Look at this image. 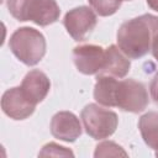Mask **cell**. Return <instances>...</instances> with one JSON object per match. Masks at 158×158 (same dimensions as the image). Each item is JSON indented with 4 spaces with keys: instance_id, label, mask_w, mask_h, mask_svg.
<instances>
[{
    "instance_id": "cell-20",
    "label": "cell",
    "mask_w": 158,
    "mask_h": 158,
    "mask_svg": "<svg viewBox=\"0 0 158 158\" xmlns=\"http://www.w3.org/2000/svg\"><path fill=\"white\" fill-rule=\"evenodd\" d=\"M156 156H157V157H158V151H156Z\"/></svg>"
},
{
    "instance_id": "cell-2",
    "label": "cell",
    "mask_w": 158,
    "mask_h": 158,
    "mask_svg": "<svg viewBox=\"0 0 158 158\" xmlns=\"http://www.w3.org/2000/svg\"><path fill=\"white\" fill-rule=\"evenodd\" d=\"M9 48L20 62L27 67H33L43 59L47 42L41 31L25 26L17 28L10 36Z\"/></svg>"
},
{
    "instance_id": "cell-11",
    "label": "cell",
    "mask_w": 158,
    "mask_h": 158,
    "mask_svg": "<svg viewBox=\"0 0 158 158\" xmlns=\"http://www.w3.org/2000/svg\"><path fill=\"white\" fill-rule=\"evenodd\" d=\"M105 65L100 74H107L117 79L125 78L131 68V62L128 57L116 44H110L107 48H105Z\"/></svg>"
},
{
    "instance_id": "cell-7",
    "label": "cell",
    "mask_w": 158,
    "mask_h": 158,
    "mask_svg": "<svg viewBox=\"0 0 158 158\" xmlns=\"http://www.w3.org/2000/svg\"><path fill=\"white\" fill-rule=\"evenodd\" d=\"M105 59V48L98 44H80L73 49L74 65L85 75L100 74L104 69Z\"/></svg>"
},
{
    "instance_id": "cell-15",
    "label": "cell",
    "mask_w": 158,
    "mask_h": 158,
    "mask_svg": "<svg viewBox=\"0 0 158 158\" xmlns=\"http://www.w3.org/2000/svg\"><path fill=\"white\" fill-rule=\"evenodd\" d=\"M118 156H127V152L117 143L112 141H104L99 143L95 148L94 157H118Z\"/></svg>"
},
{
    "instance_id": "cell-12",
    "label": "cell",
    "mask_w": 158,
    "mask_h": 158,
    "mask_svg": "<svg viewBox=\"0 0 158 158\" xmlns=\"http://www.w3.org/2000/svg\"><path fill=\"white\" fill-rule=\"evenodd\" d=\"M117 84V78L107 74H96V81L94 85V99L98 104L114 107V94Z\"/></svg>"
},
{
    "instance_id": "cell-14",
    "label": "cell",
    "mask_w": 158,
    "mask_h": 158,
    "mask_svg": "<svg viewBox=\"0 0 158 158\" xmlns=\"http://www.w3.org/2000/svg\"><path fill=\"white\" fill-rule=\"evenodd\" d=\"M96 15L107 17L114 15L122 4V0H88Z\"/></svg>"
},
{
    "instance_id": "cell-4",
    "label": "cell",
    "mask_w": 158,
    "mask_h": 158,
    "mask_svg": "<svg viewBox=\"0 0 158 158\" xmlns=\"http://www.w3.org/2000/svg\"><path fill=\"white\" fill-rule=\"evenodd\" d=\"M85 132L94 139H105L114 135L118 125V116L115 111L98 104H88L80 112Z\"/></svg>"
},
{
    "instance_id": "cell-21",
    "label": "cell",
    "mask_w": 158,
    "mask_h": 158,
    "mask_svg": "<svg viewBox=\"0 0 158 158\" xmlns=\"http://www.w3.org/2000/svg\"><path fill=\"white\" fill-rule=\"evenodd\" d=\"M122 1H131V0H122Z\"/></svg>"
},
{
    "instance_id": "cell-13",
    "label": "cell",
    "mask_w": 158,
    "mask_h": 158,
    "mask_svg": "<svg viewBox=\"0 0 158 158\" xmlns=\"http://www.w3.org/2000/svg\"><path fill=\"white\" fill-rule=\"evenodd\" d=\"M138 128L144 143L158 151V112L148 111L143 114L138 120Z\"/></svg>"
},
{
    "instance_id": "cell-5",
    "label": "cell",
    "mask_w": 158,
    "mask_h": 158,
    "mask_svg": "<svg viewBox=\"0 0 158 158\" xmlns=\"http://www.w3.org/2000/svg\"><path fill=\"white\" fill-rule=\"evenodd\" d=\"M149 104L148 91L143 83L135 79L117 80L114 94V107L122 111L138 114Z\"/></svg>"
},
{
    "instance_id": "cell-3",
    "label": "cell",
    "mask_w": 158,
    "mask_h": 158,
    "mask_svg": "<svg viewBox=\"0 0 158 158\" xmlns=\"http://www.w3.org/2000/svg\"><path fill=\"white\" fill-rule=\"evenodd\" d=\"M6 6L17 21H32L42 27L54 23L60 15L56 0H6Z\"/></svg>"
},
{
    "instance_id": "cell-17",
    "label": "cell",
    "mask_w": 158,
    "mask_h": 158,
    "mask_svg": "<svg viewBox=\"0 0 158 158\" xmlns=\"http://www.w3.org/2000/svg\"><path fill=\"white\" fill-rule=\"evenodd\" d=\"M149 94H151V98L153 99V101L156 104H158V72L154 74V77L152 78V81L149 84Z\"/></svg>"
},
{
    "instance_id": "cell-16",
    "label": "cell",
    "mask_w": 158,
    "mask_h": 158,
    "mask_svg": "<svg viewBox=\"0 0 158 158\" xmlns=\"http://www.w3.org/2000/svg\"><path fill=\"white\" fill-rule=\"evenodd\" d=\"M38 156H41V157H47V156H53V157L72 156L73 157L74 153L70 149H68V148H65L63 146H59V144H57L54 142H49V143H47V144H44L42 147V149L40 151Z\"/></svg>"
},
{
    "instance_id": "cell-18",
    "label": "cell",
    "mask_w": 158,
    "mask_h": 158,
    "mask_svg": "<svg viewBox=\"0 0 158 158\" xmlns=\"http://www.w3.org/2000/svg\"><path fill=\"white\" fill-rule=\"evenodd\" d=\"M151 51H152V54L154 57V59L158 62V33L154 36L153 38V42H152V47H151Z\"/></svg>"
},
{
    "instance_id": "cell-19",
    "label": "cell",
    "mask_w": 158,
    "mask_h": 158,
    "mask_svg": "<svg viewBox=\"0 0 158 158\" xmlns=\"http://www.w3.org/2000/svg\"><path fill=\"white\" fill-rule=\"evenodd\" d=\"M148 7H151L152 10L157 11L158 12V0H146Z\"/></svg>"
},
{
    "instance_id": "cell-8",
    "label": "cell",
    "mask_w": 158,
    "mask_h": 158,
    "mask_svg": "<svg viewBox=\"0 0 158 158\" xmlns=\"http://www.w3.org/2000/svg\"><path fill=\"white\" fill-rule=\"evenodd\" d=\"M36 106L26 98L21 86L7 89L1 96V109L12 120H26L35 112Z\"/></svg>"
},
{
    "instance_id": "cell-1",
    "label": "cell",
    "mask_w": 158,
    "mask_h": 158,
    "mask_svg": "<svg viewBox=\"0 0 158 158\" xmlns=\"http://www.w3.org/2000/svg\"><path fill=\"white\" fill-rule=\"evenodd\" d=\"M158 33V16L143 14L125 21L117 30V47L131 59L146 56Z\"/></svg>"
},
{
    "instance_id": "cell-6",
    "label": "cell",
    "mask_w": 158,
    "mask_h": 158,
    "mask_svg": "<svg viewBox=\"0 0 158 158\" xmlns=\"http://www.w3.org/2000/svg\"><path fill=\"white\" fill-rule=\"evenodd\" d=\"M98 17L95 11L84 5L69 10L63 19V25L67 32L77 42L84 41L93 32Z\"/></svg>"
},
{
    "instance_id": "cell-10",
    "label": "cell",
    "mask_w": 158,
    "mask_h": 158,
    "mask_svg": "<svg viewBox=\"0 0 158 158\" xmlns=\"http://www.w3.org/2000/svg\"><path fill=\"white\" fill-rule=\"evenodd\" d=\"M21 89L26 98L35 105L40 104L46 99L51 89V81L46 73L40 69L30 70L21 83Z\"/></svg>"
},
{
    "instance_id": "cell-9",
    "label": "cell",
    "mask_w": 158,
    "mask_h": 158,
    "mask_svg": "<svg viewBox=\"0 0 158 158\" xmlns=\"http://www.w3.org/2000/svg\"><path fill=\"white\" fill-rule=\"evenodd\" d=\"M51 133L54 138L72 143L75 142L83 132L80 120L72 111H58L51 120Z\"/></svg>"
}]
</instances>
